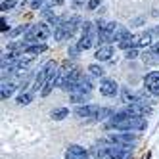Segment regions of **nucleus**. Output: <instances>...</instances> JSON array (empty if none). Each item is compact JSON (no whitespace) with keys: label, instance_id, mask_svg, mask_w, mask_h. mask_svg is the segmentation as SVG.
<instances>
[{"label":"nucleus","instance_id":"nucleus-28","mask_svg":"<svg viewBox=\"0 0 159 159\" xmlns=\"http://www.w3.org/2000/svg\"><path fill=\"white\" fill-rule=\"evenodd\" d=\"M2 31H4V33L10 31V25H8V21H6V19H2Z\"/></svg>","mask_w":159,"mask_h":159},{"label":"nucleus","instance_id":"nucleus-25","mask_svg":"<svg viewBox=\"0 0 159 159\" xmlns=\"http://www.w3.org/2000/svg\"><path fill=\"white\" fill-rule=\"evenodd\" d=\"M100 6V0H88V10H96Z\"/></svg>","mask_w":159,"mask_h":159},{"label":"nucleus","instance_id":"nucleus-12","mask_svg":"<svg viewBox=\"0 0 159 159\" xmlns=\"http://www.w3.org/2000/svg\"><path fill=\"white\" fill-rule=\"evenodd\" d=\"M121 100L125 102V106H130V104H138V94L136 92H130L129 88H123L121 90Z\"/></svg>","mask_w":159,"mask_h":159},{"label":"nucleus","instance_id":"nucleus-17","mask_svg":"<svg viewBox=\"0 0 159 159\" xmlns=\"http://www.w3.org/2000/svg\"><path fill=\"white\" fill-rule=\"evenodd\" d=\"M88 100H90V92H75V94H71V102H75V104H84Z\"/></svg>","mask_w":159,"mask_h":159},{"label":"nucleus","instance_id":"nucleus-1","mask_svg":"<svg viewBox=\"0 0 159 159\" xmlns=\"http://www.w3.org/2000/svg\"><path fill=\"white\" fill-rule=\"evenodd\" d=\"M50 35H52V27H50V23H44V21H40V23L31 25V29L25 33V42H29V44H37L39 40L48 39Z\"/></svg>","mask_w":159,"mask_h":159},{"label":"nucleus","instance_id":"nucleus-19","mask_svg":"<svg viewBox=\"0 0 159 159\" xmlns=\"http://www.w3.org/2000/svg\"><path fill=\"white\" fill-rule=\"evenodd\" d=\"M142 60H144L146 63H159V58H157L152 50H150V52H144V54H142Z\"/></svg>","mask_w":159,"mask_h":159},{"label":"nucleus","instance_id":"nucleus-8","mask_svg":"<svg viewBox=\"0 0 159 159\" xmlns=\"http://www.w3.org/2000/svg\"><path fill=\"white\" fill-rule=\"evenodd\" d=\"M107 157L109 159H130V150L123 146H107Z\"/></svg>","mask_w":159,"mask_h":159},{"label":"nucleus","instance_id":"nucleus-13","mask_svg":"<svg viewBox=\"0 0 159 159\" xmlns=\"http://www.w3.org/2000/svg\"><path fill=\"white\" fill-rule=\"evenodd\" d=\"M44 50H46V44H44V42H37V44H29V46L25 48V54L31 58V56H39V54H42Z\"/></svg>","mask_w":159,"mask_h":159},{"label":"nucleus","instance_id":"nucleus-21","mask_svg":"<svg viewBox=\"0 0 159 159\" xmlns=\"http://www.w3.org/2000/svg\"><path fill=\"white\" fill-rule=\"evenodd\" d=\"M16 6V0H2V6H0V8H2V12H8V10H12Z\"/></svg>","mask_w":159,"mask_h":159},{"label":"nucleus","instance_id":"nucleus-4","mask_svg":"<svg viewBox=\"0 0 159 159\" xmlns=\"http://www.w3.org/2000/svg\"><path fill=\"white\" fill-rule=\"evenodd\" d=\"M123 111H125V113H129V115H132V117H148V115H152V107L140 104V102H138V104L125 106Z\"/></svg>","mask_w":159,"mask_h":159},{"label":"nucleus","instance_id":"nucleus-27","mask_svg":"<svg viewBox=\"0 0 159 159\" xmlns=\"http://www.w3.org/2000/svg\"><path fill=\"white\" fill-rule=\"evenodd\" d=\"M152 52L159 58V42H153V46H152Z\"/></svg>","mask_w":159,"mask_h":159},{"label":"nucleus","instance_id":"nucleus-9","mask_svg":"<svg viewBox=\"0 0 159 159\" xmlns=\"http://www.w3.org/2000/svg\"><path fill=\"white\" fill-rule=\"evenodd\" d=\"M138 46H153V35L150 31L140 33V35H134L132 37V48H138Z\"/></svg>","mask_w":159,"mask_h":159},{"label":"nucleus","instance_id":"nucleus-10","mask_svg":"<svg viewBox=\"0 0 159 159\" xmlns=\"http://www.w3.org/2000/svg\"><path fill=\"white\" fill-rule=\"evenodd\" d=\"M144 83H146V88L150 90L153 96H159V73L157 71L148 73L146 79H144Z\"/></svg>","mask_w":159,"mask_h":159},{"label":"nucleus","instance_id":"nucleus-15","mask_svg":"<svg viewBox=\"0 0 159 159\" xmlns=\"http://www.w3.org/2000/svg\"><path fill=\"white\" fill-rule=\"evenodd\" d=\"M16 88H17V86H16L14 83H2V88H0V96H2V100H8L10 96L14 94Z\"/></svg>","mask_w":159,"mask_h":159},{"label":"nucleus","instance_id":"nucleus-23","mask_svg":"<svg viewBox=\"0 0 159 159\" xmlns=\"http://www.w3.org/2000/svg\"><path fill=\"white\" fill-rule=\"evenodd\" d=\"M125 56H127V60H136V58H138V48H130V50H127V54H125Z\"/></svg>","mask_w":159,"mask_h":159},{"label":"nucleus","instance_id":"nucleus-3","mask_svg":"<svg viewBox=\"0 0 159 159\" xmlns=\"http://www.w3.org/2000/svg\"><path fill=\"white\" fill-rule=\"evenodd\" d=\"M109 140L115 146H123V148H132V144L138 140V136L134 132H117V134H109Z\"/></svg>","mask_w":159,"mask_h":159},{"label":"nucleus","instance_id":"nucleus-20","mask_svg":"<svg viewBox=\"0 0 159 159\" xmlns=\"http://www.w3.org/2000/svg\"><path fill=\"white\" fill-rule=\"evenodd\" d=\"M88 71H90V75H92V77H104V69H102L100 65H96V63L88 65Z\"/></svg>","mask_w":159,"mask_h":159},{"label":"nucleus","instance_id":"nucleus-16","mask_svg":"<svg viewBox=\"0 0 159 159\" xmlns=\"http://www.w3.org/2000/svg\"><path fill=\"white\" fill-rule=\"evenodd\" d=\"M113 115H115V111H113L111 107H100V111H98V115H96V119L94 121H109Z\"/></svg>","mask_w":159,"mask_h":159},{"label":"nucleus","instance_id":"nucleus-24","mask_svg":"<svg viewBox=\"0 0 159 159\" xmlns=\"http://www.w3.org/2000/svg\"><path fill=\"white\" fill-rule=\"evenodd\" d=\"M54 86H56L54 83H46V86H44V88L40 90V94H42V96H48V94L52 92V88H54Z\"/></svg>","mask_w":159,"mask_h":159},{"label":"nucleus","instance_id":"nucleus-14","mask_svg":"<svg viewBox=\"0 0 159 159\" xmlns=\"http://www.w3.org/2000/svg\"><path fill=\"white\" fill-rule=\"evenodd\" d=\"M50 117L54 121H63L65 117H69V109L67 107H54L52 113H50Z\"/></svg>","mask_w":159,"mask_h":159},{"label":"nucleus","instance_id":"nucleus-11","mask_svg":"<svg viewBox=\"0 0 159 159\" xmlns=\"http://www.w3.org/2000/svg\"><path fill=\"white\" fill-rule=\"evenodd\" d=\"M111 56H113V48L109 46V44H106V46H98V50H96V54H94V58H96L98 61H107Z\"/></svg>","mask_w":159,"mask_h":159},{"label":"nucleus","instance_id":"nucleus-26","mask_svg":"<svg viewBox=\"0 0 159 159\" xmlns=\"http://www.w3.org/2000/svg\"><path fill=\"white\" fill-rule=\"evenodd\" d=\"M79 52H81V50H79V46H77V44H75V46H71V48H69V56H77Z\"/></svg>","mask_w":159,"mask_h":159},{"label":"nucleus","instance_id":"nucleus-22","mask_svg":"<svg viewBox=\"0 0 159 159\" xmlns=\"http://www.w3.org/2000/svg\"><path fill=\"white\" fill-rule=\"evenodd\" d=\"M42 2H44V0H25V4L29 8H33V10H39L42 6Z\"/></svg>","mask_w":159,"mask_h":159},{"label":"nucleus","instance_id":"nucleus-29","mask_svg":"<svg viewBox=\"0 0 159 159\" xmlns=\"http://www.w3.org/2000/svg\"><path fill=\"white\" fill-rule=\"evenodd\" d=\"M52 2H54V4H61V2H63V0H52Z\"/></svg>","mask_w":159,"mask_h":159},{"label":"nucleus","instance_id":"nucleus-5","mask_svg":"<svg viewBox=\"0 0 159 159\" xmlns=\"http://www.w3.org/2000/svg\"><path fill=\"white\" fill-rule=\"evenodd\" d=\"M119 92V84L113 81V79H104V81L100 83V94L106 96V98H113Z\"/></svg>","mask_w":159,"mask_h":159},{"label":"nucleus","instance_id":"nucleus-18","mask_svg":"<svg viewBox=\"0 0 159 159\" xmlns=\"http://www.w3.org/2000/svg\"><path fill=\"white\" fill-rule=\"evenodd\" d=\"M16 102H17L19 106H29L31 102H33V94H31V92H21V94L16 98Z\"/></svg>","mask_w":159,"mask_h":159},{"label":"nucleus","instance_id":"nucleus-2","mask_svg":"<svg viewBox=\"0 0 159 159\" xmlns=\"http://www.w3.org/2000/svg\"><path fill=\"white\" fill-rule=\"evenodd\" d=\"M148 127V121L144 117H132L129 115L125 121H121L117 125V129L115 130H121V132H130V130H144Z\"/></svg>","mask_w":159,"mask_h":159},{"label":"nucleus","instance_id":"nucleus-7","mask_svg":"<svg viewBox=\"0 0 159 159\" xmlns=\"http://www.w3.org/2000/svg\"><path fill=\"white\" fill-rule=\"evenodd\" d=\"M98 111H100V107H98V106L86 104V106H79V107H75V111H73V113H75L79 119H88V117H94V119H96Z\"/></svg>","mask_w":159,"mask_h":159},{"label":"nucleus","instance_id":"nucleus-6","mask_svg":"<svg viewBox=\"0 0 159 159\" xmlns=\"http://www.w3.org/2000/svg\"><path fill=\"white\" fill-rule=\"evenodd\" d=\"M65 159H88V152L79 144H69L65 150Z\"/></svg>","mask_w":159,"mask_h":159}]
</instances>
